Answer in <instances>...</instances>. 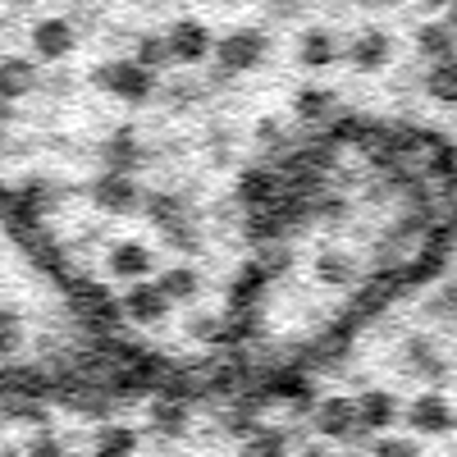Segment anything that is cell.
I'll return each instance as SVG.
<instances>
[{"label": "cell", "instance_id": "cb8c5ba5", "mask_svg": "<svg viewBox=\"0 0 457 457\" xmlns=\"http://www.w3.org/2000/svg\"><path fill=\"white\" fill-rule=\"evenodd\" d=\"M228 142H234V137H228V129H211L206 146H211V161H215V165H224V161H228Z\"/></svg>", "mask_w": 457, "mask_h": 457}, {"label": "cell", "instance_id": "ac0fdd59", "mask_svg": "<svg viewBox=\"0 0 457 457\" xmlns=\"http://www.w3.org/2000/svg\"><path fill=\"white\" fill-rule=\"evenodd\" d=\"M426 96H435L439 105H457V55L430 64V73H426Z\"/></svg>", "mask_w": 457, "mask_h": 457}, {"label": "cell", "instance_id": "8fae6325", "mask_svg": "<svg viewBox=\"0 0 457 457\" xmlns=\"http://www.w3.org/2000/svg\"><path fill=\"white\" fill-rule=\"evenodd\" d=\"M297 60L307 69H329L343 60V37L334 28H307L297 37Z\"/></svg>", "mask_w": 457, "mask_h": 457}, {"label": "cell", "instance_id": "9a60e30c", "mask_svg": "<svg viewBox=\"0 0 457 457\" xmlns=\"http://www.w3.org/2000/svg\"><path fill=\"white\" fill-rule=\"evenodd\" d=\"M142 215L156 224V228H165V224H174V220H183V215H193V206H187L183 193H165V187H156V193L142 197Z\"/></svg>", "mask_w": 457, "mask_h": 457}, {"label": "cell", "instance_id": "2e32d148", "mask_svg": "<svg viewBox=\"0 0 457 457\" xmlns=\"http://www.w3.org/2000/svg\"><path fill=\"white\" fill-rule=\"evenodd\" d=\"M416 51H421L430 64H435V60H448V55H457V32H453L448 23L430 19V23L416 28Z\"/></svg>", "mask_w": 457, "mask_h": 457}, {"label": "cell", "instance_id": "9c48e42d", "mask_svg": "<svg viewBox=\"0 0 457 457\" xmlns=\"http://www.w3.org/2000/svg\"><path fill=\"white\" fill-rule=\"evenodd\" d=\"M37 87H42V69H37L32 55H0V101L19 105Z\"/></svg>", "mask_w": 457, "mask_h": 457}, {"label": "cell", "instance_id": "30bf717a", "mask_svg": "<svg viewBox=\"0 0 457 457\" xmlns=\"http://www.w3.org/2000/svg\"><path fill=\"white\" fill-rule=\"evenodd\" d=\"M398 357H403V366H407L411 375H426V379H444V375H448V357L439 353V343H435L430 334H407L403 348H398Z\"/></svg>", "mask_w": 457, "mask_h": 457}, {"label": "cell", "instance_id": "ffe728a7", "mask_svg": "<svg viewBox=\"0 0 457 457\" xmlns=\"http://www.w3.org/2000/svg\"><path fill=\"white\" fill-rule=\"evenodd\" d=\"M133 60H137V64H146L151 73H161L165 64H174V60H170V42H165V32H142L137 42H133Z\"/></svg>", "mask_w": 457, "mask_h": 457}, {"label": "cell", "instance_id": "4fadbf2b", "mask_svg": "<svg viewBox=\"0 0 457 457\" xmlns=\"http://www.w3.org/2000/svg\"><path fill=\"white\" fill-rule=\"evenodd\" d=\"M101 156H105V170H114V174H137L146 165V146H142V137L133 129H120L105 142Z\"/></svg>", "mask_w": 457, "mask_h": 457}, {"label": "cell", "instance_id": "ba28073f", "mask_svg": "<svg viewBox=\"0 0 457 457\" xmlns=\"http://www.w3.org/2000/svg\"><path fill=\"white\" fill-rule=\"evenodd\" d=\"M165 42H170V60L174 64H206L211 46H215V32L202 19H179V23H170Z\"/></svg>", "mask_w": 457, "mask_h": 457}, {"label": "cell", "instance_id": "5bb4252c", "mask_svg": "<svg viewBox=\"0 0 457 457\" xmlns=\"http://www.w3.org/2000/svg\"><path fill=\"white\" fill-rule=\"evenodd\" d=\"M316 279L325 288H357L361 270H357V261L348 252H320L316 256Z\"/></svg>", "mask_w": 457, "mask_h": 457}, {"label": "cell", "instance_id": "4316f807", "mask_svg": "<svg viewBox=\"0 0 457 457\" xmlns=\"http://www.w3.org/2000/svg\"><path fill=\"white\" fill-rule=\"evenodd\" d=\"M357 5H370V10H389V5H398V0H357Z\"/></svg>", "mask_w": 457, "mask_h": 457}, {"label": "cell", "instance_id": "83f0119b", "mask_svg": "<svg viewBox=\"0 0 457 457\" xmlns=\"http://www.w3.org/2000/svg\"><path fill=\"white\" fill-rule=\"evenodd\" d=\"M426 5H435V10H439V5H448V0H426Z\"/></svg>", "mask_w": 457, "mask_h": 457}, {"label": "cell", "instance_id": "8992f818", "mask_svg": "<svg viewBox=\"0 0 457 457\" xmlns=\"http://www.w3.org/2000/svg\"><path fill=\"white\" fill-rule=\"evenodd\" d=\"M343 60L357 73H379L394 64V32L389 28H361L353 42H343Z\"/></svg>", "mask_w": 457, "mask_h": 457}, {"label": "cell", "instance_id": "7c38bea8", "mask_svg": "<svg viewBox=\"0 0 457 457\" xmlns=\"http://www.w3.org/2000/svg\"><path fill=\"white\" fill-rule=\"evenodd\" d=\"M156 284L161 293L174 302V307H193V302L202 297V270L193 261H183V265H165V270H156Z\"/></svg>", "mask_w": 457, "mask_h": 457}, {"label": "cell", "instance_id": "5b68a950", "mask_svg": "<svg viewBox=\"0 0 457 457\" xmlns=\"http://www.w3.org/2000/svg\"><path fill=\"white\" fill-rule=\"evenodd\" d=\"M142 197H146V187L137 183V174H114V170H105V174L92 183V206L105 211V215H137V211H142Z\"/></svg>", "mask_w": 457, "mask_h": 457}, {"label": "cell", "instance_id": "6da1fadb", "mask_svg": "<svg viewBox=\"0 0 457 457\" xmlns=\"http://www.w3.org/2000/svg\"><path fill=\"white\" fill-rule=\"evenodd\" d=\"M92 87H101L105 96L124 101V105H146L151 96L161 92V73H151L133 55L129 60H105V64L92 69Z\"/></svg>", "mask_w": 457, "mask_h": 457}, {"label": "cell", "instance_id": "7402d4cb", "mask_svg": "<svg viewBox=\"0 0 457 457\" xmlns=\"http://www.w3.org/2000/svg\"><path fill=\"white\" fill-rule=\"evenodd\" d=\"M426 316L439 320V325H457V279H444L430 288L426 297Z\"/></svg>", "mask_w": 457, "mask_h": 457}, {"label": "cell", "instance_id": "277c9868", "mask_svg": "<svg viewBox=\"0 0 457 457\" xmlns=\"http://www.w3.org/2000/svg\"><path fill=\"white\" fill-rule=\"evenodd\" d=\"M28 46H32V60L37 64H60L79 51V28H73L64 14H51V19H37L32 32H28Z\"/></svg>", "mask_w": 457, "mask_h": 457}, {"label": "cell", "instance_id": "52a82bcc", "mask_svg": "<svg viewBox=\"0 0 457 457\" xmlns=\"http://www.w3.org/2000/svg\"><path fill=\"white\" fill-rule=\"evenodd\" d=\"M105 265H110L114 279L137 284V279H156L161 256H156V247H146V243H137V238H124V243H114V247L105 252Z\"/></svg>", "mask_w": 457, "mask_h": 457}, {"label": "cell", "instance_id": "e0dca14e", "mask_svg": "<svg viewBox=\"0 0 457 457\" xmlns=\"http://www.w3.org/2000/svg\"><path fill=\"white\" fill-rule=\"evenodd\" d=\"M238 197H243L247 206H275V202L284 197V187H279V179H275L270 170H247V174L238 179Z\"/></svg>", "mask_w": 457, "mask_h": 457}, {"label": "cell", "instance_id": "484cf974", "mask_svg": "<svg viewBox=\"0 0 457 457\" xmlns=\"http://www.w3.org/2000/svg\"><path fill=\"white\" fill-rule=\"evenodd\" d=\"M444 10H448V14H444V23H448V28L457 32V0H448V5H444Z\"/></svg>", "mask_w": 457, "mask_h": 457}, {"label": "cell", "instance_id": "44dd1931", "mask_svg": "<svg viewBox=\"0 0 457 457\" xmlns=\"http://www.w3.org/2000/svg\"><path fill=\"white\" fill-rule=\"evenodd\" d=\"M252 265H256V270H261L265 279H275V275H284L288 265H293V247H288L284 238H275V243H256Z\"/></svg>", "mask_w": 457, "mask_h": 457}, {"label": "cell", "instance_id": "d6986e66", "mask_svg": "<svg viewBox=\"0 0 457 457\" xmlns=\"http://www.w3.org/2000/svg\"><path fill=\"white\" fill-rule=\"evenodd\" d=\"M161 234H165V243H170L174 252H183V256H202V247H206V238H202V228H197L193 215H183V220L165 224Z\"/></svg>", "mask_w": 457, "mask_h": 457}, {"label": "cell", "instance_id": "d4e9b609", "mask_svg": "<svg viewBox=\"0 0 457 457\" xmlns=\"http://www.w3.org/2000/svg\"><path fill=\"white\" fill-rule=\"evenodd\" d=\"M302 10V0H275V14L284 19V14H297Z\"/></svg>", "mask_w": 457, "mask_h": 457}, {"label": "cell", "instance_id": "7a4b0ae2", "mask_svg": "<svg viewBox=\"0 0 457 457\" xmlns=\"http://www.w3.org/2000/svg\"><path fill=\"white\" fill-rule=\"evenodd\" d=\"M270 55V37L261 28H228L224 37H215L211 60H215V79H238V73H252L256 64H265Z\"/></svg>", "mask_w": 457, "mask_h": 457}, {"label": "cell", "instance_id": "603a6c76", "mask_svg": "<svg viewBox=\"0 0 457 457\" xmlns=\"http://www.w3.org/2000/svg\"><path fill=\"white\" fill-rule=\"evenodd\" d=\"M329 110H334V92H325V87L297 92V114H302V120H325Z\"/></svg>", "mask_w": 457, "mask_h": 457}, {"label": "cell", "instance_id": "3957f363", "mask_svg": "<svg viewBox=\"0 0 457 457\" xmlns=\"http://www.w3.org/2000/svg\"><path fill=\"white\" fill-rule=\"evenodd\" d=\"M120 312H124V320L137 325V329H156V325H165V320L174 316V302L161 293L156 279H137V284L124 288Z\"/></svg>", "mask_w": 457, "mask_h": 457}]
</instances>
